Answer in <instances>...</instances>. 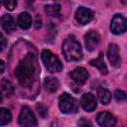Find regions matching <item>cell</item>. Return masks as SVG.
<instances>
[{"instance_id": "obj_7", "label": "cell", "mask_w": 127, "mask_h": 127, "mask_svg": "<svg viewBox=\"0 0 127 127\" xmlns=\"http://www.w3.org/2000/svg\"><path fill=\"white\" fill-rule=\"evenodd\" d=\"M107 57L109 62L111 63V65L114 67H119L121 65V58L119 54V48L116 44H109L108 51H107Z\"/></svg>"}, {"instance_id": "obj_4", "label": "cell", "mask_w": 127, "mask_h": 127, "mask_svg": "<svg viewBox=\"0 0 127 127\" xmlns=\"http://www.w3.org/2000/svg\"><path fill=\"white\" fill-rule=\"evenodd\" d=\"M59 107L63 113L71 114L77 111L76 100L68 93H62L59 98Z\"/></svg>"}, {"instance_id": "obj_26", "label": "cell", "mask_w": 127, "mask_h": 127, "mask_svg": "<svg viewBox=\"0 0 127 127\" xmlns=\"http://www.w3.org/2000/svg\"><path fill=\"white\" fill-rule=\"evenodd\" d=\"M4 69H5V64L2 60H0V74L4 71Z\"/></svg>"}, {"instance_id": "obj_10", "label": "cell", "mask_w": 127, "mask_h": 127, "mask_svg": "<svg viewBox=\"0 0 127 127\" xmlns=\"http://www.w3.org/2000/svg\"><path fill=\"white\" fill-rule=\"evenodd\" d=\"M80 104L82 106V108L85 110V111H88V112H91L93 111L95 108H96V98L95 96L90 93V92H87V93H84L82 96H81V99H80Z\"/></svg>"}, {"instance_id": "obj_17", "label": "cell", "mask_w": 127, "mask_h": 127, "mask_svg": "<svg viewBox=\"0 0 127 127\" xmlns=\"http://www.w3.org/2000/svg\"><path fill=\"white\" fill-rule=\"evenodd\" d=\"M1 87H2V91L3 93L7 96V97H11L14 94L15 88L14 85L12 84V82L10 80H8L7 78H3L1 81Z\"/></svg>"}, {"instance_id": "obj_3", "label": "cell", "mask_w": 127, "mask_h": 127, "mask_svg": "<svg viewBox=\"0 0 127 127\" xmlns=\"http://www.w3.org/2000/svg\"><path fill=\"white\" fill-rule=\"evenodd\" d=\"M42 61L50 72H59L63 69V64L60 59L49 50H43L41 53Z\"/></svg>"}, {"instance_id": "obj_15", "label": "cell", "mask_w": 127, "mask_h": 127, "mask_svg": "<svg viewBox=\"0 0 127 127\" xmlns=\"http://www.w3.org/2000/svg\"><path fill=\"white\" fill-rule=\"evenodd\" d=\"M89 64L95 67L98 68V70L102 73V74H107V66L104 63V60H103V55L102 54H99V57L95 60H91L89 62Z\"/></svg>"}, {"instance_id": "obj_8", "label": "cell", "mask_w": 127, "mask_h": 127, "mask_svg": "<svg viewBox=\"0 0 127 127\" xmlns=\"http://www.w3.org/2000/svg\"><path fill=\"white\" fill-rule=\"evenodd\" d=\"M100 41V36L97 32L95 31H89L85 36H84V44H85V48L87 51L89 52H93Z\"/></svg>"}, {"instance_id": "obj_9", "label": "cell", "mask_w": 127, "mask_h": 127, "mask_svg": "<svg viewBox=\"0 0 127 127\" xmlns=\"http://www.w3.org/2000/svg\"><path fill=\"white\" fill-rule=\"evenodd\" d=\"M93 17V13L90 9L85 7H79L75 12V20L80 25H85L91 21Z\"/></svg>"}, {"instance_id": "obj_28", "label": "cell", "mask_w": 127, "mask_h": 127, "mask_svg": "<svg viewBox=\"0 0 127 127\" xmlns=\"http://www.w3.org/2000/svg\"><path fill=\"white\" fill-rule=\"evenodd\" d=\"M1 100H2V96H1V93H0V102H1Z\"/></svg>"}, {"instance_id": "obj_16", "label": "cell", "mask_w": 127, "mask_h": 127, "mask_svg": "<svg viewBox=\"0 0 127 127\" xmlns=\"http://www.w3.org/2000/svg\"><path fill=\"white\" fill-rule=\"evenodd\" d=\"M18 25L22 29H29L32 25V18L28 12H23L18 17Z\"/></svg>"}, {"instance_id": "obj_18", "label": "cell", "mask_w": 127, "mask_h": 127, "mask_svg": "<svg viewBox=\"0 0 127 127\" xmlns=\"http://www.w3.org/2000/svg\"><path fill=\"white\" fill-rule=\"evenodd\" d=\"M97 96L99 101L102 104H108L111 100V93L108 89L103 88V87H99L97 89Z\"/></svg>"}, {"instance_id": "obj_24", "label": "cell", "mask_w": 127, "mask_h": 127, "mask_svg": "<svg viewBox=\"0 0 127 127\" xmlns=\"http://www.w3.org/2000/svg\"><path fill=\"white\" fill-rule=\"evenodd\" d=\"M37 109H38V112H39V114H40L41 116H43V117L46 116V114H47V109H46V107H45L43 104L37 105Z\"/></svg>"}, {"instance_id": "obj_19", "label": "cell", "mask_w": 127, "mask_h": 127, "mask_svg": "<svg viewBox=\"0 0 127 127\" xmlns=\"http://www.w3.org/2000/svg\"><path fill=\"white\" fill-rule=\"evenodd\" d=\"M45 13L51 17H59L61 13V6L59 4H50L45 6Z\"/></svg>"}, {"instance_id": "obj_11", "label": "cell", "mask_w": 127, "mask_h": 127, "mask_svg": "<svg viewBox=\"0 0 127 127\" xmlns=\"http://www.w3.org/2000/svg\"><path fill=\"white\" fill-rule=\"evenodd\" d=\"M70 76H71L72 80L75 83H77L78 85H81V84H83L87 80V78H88V72H87V70L84 67L77 66V67H75L70 72Z\"/></svg>"}, {"instance_id": "obj_5", "label": "cell", "mask_w": 127, "mask_h": 127, "mask_svg": "<svg viewBox=\"0 0 127 127\" xmlns=\"http://www.w3.org/2000/svg\"><path fill=\"white\" fill-rule=\"evenodd\" d=\"M18 122H19V125L20 126H23V127L37 126V120H36V117H35L34 113L27 106L22 107L21 112H20V115H19Z\"/></svg>"}, {"instance_id": "obj_12", "label": "cell", "mask_w": 127, "mask_h": 127, "mask_svg": "<svg viewBox=\"0 0 127 127\" xmlns=\"http://www.w3.org/2000/svg\"><path fill=\"white\" fill-rule=\"evenodd\" d=\"M96 120H97V123L102 127H112L116 124L115 117L111 113L106 112V111L98 113Z\"/></svg>"}, {"instance_id": "obj_23", "label": "cell", "mask_w": 127, "mask_h": 127, "mask_svg": "<svg viewBox=\"0 0 127 127\" xmlns=\"http://www.w3.org/2000/svg\"><path fill=\"white\" fill-rule=\"evenodd\" d=\"M6 45H7L6 39H5V37L3 36V34L0 32V52H2V51L6 48Z\"/></svg>"}, {"instance_id": "obj_21", "label": "cell", "mask_w": 127, "mask_h": 127, "mask_svg": "<svg viewBox=\"0 0 127 127\" xmlns=\"http://www.w3.org/2000/svg\"><path fill=\"white\" fill-rule=\"evenodd\" d=\"M114 96H115V99L118 102H124L126 100V93L121 89H116L115 93H114Z\"/></svg>"}, {"instance_id": "obj_22", "label": "cell", "mask_w": 127, "mask_h": 127, "mask_svg": "<svg viewBox=\"0 0 127 127\" xmlns=\"http://www.w3.org/2000/svg\"><path fill=\"white\" fill-rule=\"evenodd\" d=\"M16 5H17V0H4V6L6 7V9L10 11L14 10Z\"/></svg>"}, {"instance_id": "obj_1", "label": "cell", "mask_w": 127, "mask_h": 127, "mask_svg": "<svg viewBox=\"0 0 127 127\" xmlns=\"http://www.w3.org/2000/svg\"><path fill=\"white\" fill-rule=\"evenodd\" d=\"M36 60L31 54H28L19 62L15 68V76L23 87H31L36 79Z\"/></svg>"}, {"instance_id": "obj_14", "label": "cell", "mask_w": 127, "mask_h": 127, "mask_svg": "<svg viewBox=\"0 0 127 127\" xmlns=\"http://www.w3.org/2000/svg\"><path fill=\"white\" fill-rule=\"evenodd\" d=\"M59 86H60V82H59V80L56 77L48 76L44 80V87L49 92H55V91H57L58 88H59Z\"/></svg>"}, {"instance_id": "obj_27", "label": "cell", "mask_w": 127, "mask_h": 127, "mask_svg": "<svg viewBox=\"0 0 127 127\" xmlns=\"http://www.w3.org/2000/svg\"><path fill=\"white\" fill-rule=\"evenodd\" d=\"M25 1H26L27 3H33V2L35 1V0H25Z\"/></svg>"}, {"instance_id": "obj_6", "label": "cell", "mask_w": 127, "mask_h": 127, "mask_svg": "<svg viewBox=\"0 0 127 127\" xmlns=\"http://www.w3.org/2000/svg\"><path fill=\"white\" fill-rule=\"evenodd\" d=\"M126 28H127V22L125 17L122 16L121 14L114 15L110 25L111 32L115 35H121L126 31Z\"/></svg>"}, {"instance_id": "obj_25", "label": "cell", "mask_w": 127, "mask_h": 127, "mask_svg": "<svg viewBox=\"0 0 127 127\" xmlns=\"http://www.w3.org/2000/svg\"><path fill=\"white\" fill-rule=\"evenodd\" d=\"M41 26H42V20H41V17H40L39 15H37L36 18H35V27H36V29H40Z\"/></svg>"}, {"instance_id": "obj_2", "label": "cell", "mask_w": 127, "mask_h": 127, "mask_svg": "<svg viewBox=\"0 0 127 127\" xmlns=\"http://www.w3.org/2000/svg\"><path fill=\"white\" fill-rule=\"evenodd\" d=\"M62 52L64 59L68 62H77L82 59L80 44L74 38H67L62 46Z\"/></svg>"}, {"instance_id": "obj_13", "label": "cell", "mask_w": 127, "mask_h": 127, "mask_svg": "<svg viewBox=\"0 0 127 127\" xmlns=\"http://www.w3.org/2000/svg\"><path fill=\"white\" fill-rule=\"evenodd\" d=\"M0 24L7 33H12L16 29V25L13 17L8 14H5L0 18Z\"/></svg>"}, {"instance_id": "obj_29", "label": "cell", "mask_w": 127, "mask_h": 127, "mask_svg": "<svg viewBox=\"0 0 127 127\" xmlns=\"http://www.w3.org/2000/svg\"><path fill=\"white\" fill-rule=\"evenodd\" d=\"M0 6H1V0H0Z\"/></svg>"}, {"instance_id": "obj_20", "label": "cell", "mask_w": 127, "mask_h": 127, "mask_svg": "<svg viewBox=\"0 0 127 127\" xmlns=\"http://www.w3.org/2000/svg\"><path fill=\"white\" fill-rule=\"evenodd\" d=\"M12 115L6 108H0V126L6 125L11 121Z\"/></svg>"}]
</instances>
